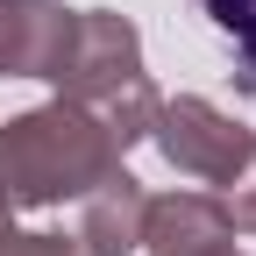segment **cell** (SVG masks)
Here are the masks:
<instances>
[{
    "mask_svg": "<svg viewBox=\"0 0 256 256\" xmlns=\"http://www.w3.org/2000/svg\"><path fill=\"white\" fill-rule=\"evenodd\" d=\"M142 206H150L142 178H128V171L114 164V171L78 200V249H86V256H136V249H142Z\"/></svg>",
    "mask_w": 256,
    "mask_h": 256,
    "instance_id": "cell-6",
    "label": "cell"
},
{
    "mask_svg": "<svg viewBox=\"0 0 256 256\" xmlns=\"http://www.w3.org/2000/svg\"><path fill=\"white\" fill-rule=\"evenodd\" d=\"M142 78V36L136 22L114 14V8H78V36H72V57H64L57 72V100H107V92L136 86Z\"/></svg>",
    "mask_w": 256,
    "mask_h": 256,
    "instance_id": "cell-3",
    "label": "cell"
},
{
    "mask_svg": "<svg viewBox=\"0 0 256 256\" xmlns=\"http://www.w3.org/2000/svg\"><path fill=\"white\" fill-rule=\"evenodd\" d=\"M156 100H164V92H156V86H150V72H142L136 86H121V92H107V100H92L86 114L100 121L107 136H114V150L128 156V150H136V142L150 136V121H156Z\"/></svg>",
    "mask_w": 256,
    "mask_h": 256,
    "instance_id": "cell-7",
    "label": "cell"
},
{
    "mask_svg": "<svg viewBox=\"0 0 256 256\" xmlns=\"http://www.w3.org/2000/svg\"><path fill=\"white\" fill-rule=\"evenodd\" d=\"M114 164H121L114 136L78 100H43V107L0 121V206L8 214H43L64 200H86Z\"/></svg>",
    "mask_w": 256,
    "mask_h": 256,
    "instance_id": "cell-1",
    "label": "cell"
},
{
    "mask_svg": "<svg viewBox=\"0 0 256 256\" xmlns=\"http://www.w3.org/2000/svg\"><path fill=\"white\" fill-rule=\"evenodd\" d=\"M200 14L235 43V86L256 100V0H200Z\"/></svg>",
    "mask_w": 256,
    "mask_h": 256,
    "instance_id": "cell-8",
    "label": "cell"
},
{
    "mask_svg": "<svg viewBox=\"0 0 256 256\" xmlns=\"http://www.w3.org/2000/svg\"><path fill=\"white\" fill-rule=\"evenodd\" d=\"M220 206H228L235 235H256V142H249V156L235 164V178L220 185Z\"/></svg>",
    "mask_w": 256,
    "mask_h": 256,
    "instance_id": "cell-10",
    "label": "cell"
},
{
    "mask_svg": "<svg viewBox=\"0 0 256 256\" xmlns=\"http://www.w3.org/2000/svg\"><path fill=\"white\" fill-rule=\"evenodd\" d=\"M78 36V8L57 0H0V72L8 78H43L57 86L64 57Z\"/></svg>",
    "mask_w": 256,
    "mask_h": 256,
    "instance_id": "cell-4",
    "label": "cell"
},
{
    "mask_svg": "<svg viewBox=\"0 0 256 256\" xmlns=\"http://www.w3.org/2000/svg\"><path fill=\"white\" fill-rule=\"evenodd\" d=\"M235 220L220 192H156L142 206V256H228Z\"/></svg>",
    "mask_w": 256,
    "mask_h": 256,
    "instance_id": "cell-5",
    "label": "cell"
},
{
    "mask_svg": "<svg viewBox=\"0 0 256 256\" xmlns=\"http://www.w3.org/2000/svg\"><path fill=\"white\" fill-rule=\"evenodd\" d=\"M228 256H235V249H228Z\"/></svg>",
    "mask_w": 256,
    "mask_h": 256,
    "instance_id": "cell-11",
    "label": "cell"
},
{
    "mask_svg": "<svg viewBox=\"0 0 256 256\" xmlns=\"http://www.w3.org/2000/svg\"><path fill=\"white\" fill-rule=\"evenodd\" d=\"M150 142L164 150V164L178 178H200V185H228L235 164L249 156V128L228 121L214 100L200 92H171V100H156V121H150Z\"/></svg>",
    "mask_w": 256,
    "mask_h": 256,
    "instance_id": "cell-2",
    "label": "cell"
},
{
    "mask_svg": "<svg viewBox=\"0 0 256 256\" xmlns=\"http://www.w3.org/2000/svg\"><path fill=\"white\" fill-rule=\"evenodd\" d=\"M0 256H86L78 235H50V228H14V214L0 206Z\"/></svg>",
    "mask_w": 256,
    "mask_h": 256,
    "instance_id": "cell-9",
    "label": "cell"
}]
</instances>
